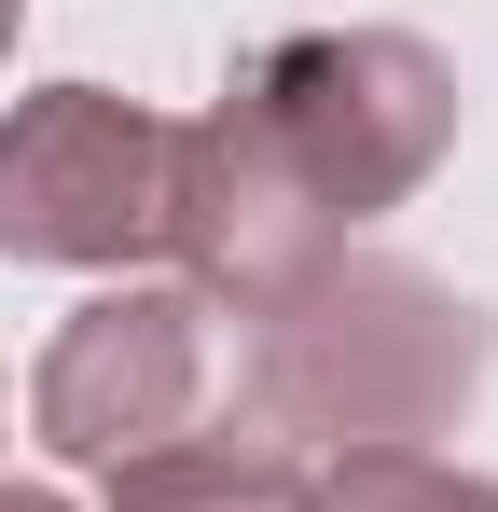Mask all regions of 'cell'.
I'll list each match as a JSON object with an SVG mask.
<instances>
[{"instance_id":"obj_1","label":"cell","mask_w":498,"mask_h":512,"mask_svg":"<svg viewBox=\"0 0 498 512\" xmlns=\"http://www.w3.org/2000/svg\"><path fill=\"white\" fill-rule=\"evenodd\" d=\"M498 360V319L388 250H332L291 305L249 319V416L305 457H360V443H429L471 416Z\"/></svg>"},{"instance_id":"obj_2","label":"cell","mask_w":498,"mask_h":512,"mask_svg":"<svg viewBox=\"0 0 498 512\" xmlns=\"http://www.w3.org/2000/svg\"><path fill=\"white\" fill-rule=\"evenodd\" d=\"M222 111L305 180V208L332 236L388 222L415 180L457 153V70L415 28H291V42L236 56Z\"/></svg>"},{"instance_id":"obj_3","label":"cell","mask_w":498,"mask_h":512,"mask_svg":"<svg viewBox=\"0 0 498 512\" xmlns=\"http://www.w3.org/2000/svg\"><path fill=\"white\" fill-rule=\"evenodd\" d=\"M166 153L180 125L111 84H42L0 111V263H139L166 250Z\"/></svg>"},{"instance_id":"obj_4","label":"cell","mask_w":498,"mask_h":512,"mask_svg":"<svg viewBox=\"0 0 498 512\" xmlns=\"http://www.w3.org/2000/svg\"><path fill=\"white\" fill-rule=\"evenodd\" d=\"M208 388H222V305L180 291V277H125V291L56 319L42 374H28V429H42V457L111 471L166 429H194Z\"/></svg>"},{"instance_id":"obj_5","label":"cell","mask_w":498,"mask_h":512,"mask_svg":"<svg viewBox=\"0 0 498 512\" xmlns=\"http://www.w3.org/2000/svg\"><path fill=\"white\" fill-rule=\"evenodd\" d=\"M305 471H319L305 443H277L249 402H222V416L111 457L97 485H111V512H305Z\"/></svg>"},{"instance_id":"obj_6","label":"cell","mask_w":498,"mask_h":512,"mask_svg":"<svg viewBox=\"0 0 498 512\" xmlns=\"http://www.w3.org/2000/svg\"><path fill=\"white\" fill-rule=\"evenodd\" d=\"M305 512H498V485L429 457V443H360V457L305 471Z\"/></svg>"},{"instance_id":"obj_7","label":"cell","mask_w":498,"mask_h":512,"mask_svg":"<svg viewBox=\"0 0 498 512\" xmlns=\"http://www.w3.org/2000/svg\"><path fill=\"white\" fill-rule=\"evenodd\" d=\"M0 512H70V499H56V485H0Z\"/></svg>"},{"instance_id":"obj_8","label":"cell","mask_w":498,"mask_h":512,"mask_svg":"<svg viewBox=\"0 0 498 512\" xmlns=\"http://www.w3.org/2000/svg\"><path fill=\"white\" fill-rule=\"evenodd\" d=\"M14 28H28V0H0V56H14Z\"/></svg>"}]
</instances>
